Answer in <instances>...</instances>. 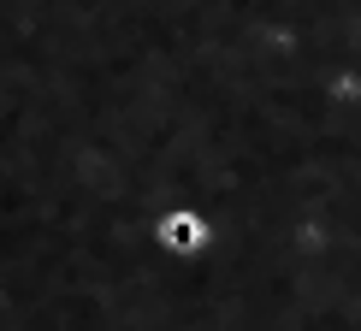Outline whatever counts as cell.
I'll return each mask as SVG.
<instances>
[{"label":"cell","mask_w":361,"mask_h":331,"mask_svg":"<svg viewBox=\"0 0 361 331\" xmlns=\"http://www.w3.org/2000/svg\"><path fill=\"white\" fill-rule=\"evenodd\" d=\"M148 237H154V249L166 254V261H207L219 243V225L202 213V207H160L154 219H148Z\"/></svg>","instance_id":"1"}]
</instances>
